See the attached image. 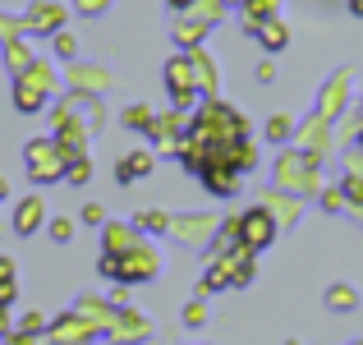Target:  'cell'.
I'll list each match as a JSON object with an SVG mask.
<instances>
[{
    "mask_svg": "<svg viewBox=\"0 0 363 345\" xmlns=\"http://www.w3.org/2000/svg\"><path fill=\"white\" fill-rule=\"evenodd\" d=\"M33 226H37V203H28L23 212H18V230H23V235H28V230H33Z\"/></svg>",
    "mask_w": 363,
    "mask_h": 345,
    "instance_id": "obj_1",
    "label": "cell"
},
{
    "mask_svg": "<svg viewBox=\"0 0 363 345\" xmlns=\"http://www.w3.org/2000/svg\"><path fill=\"white\" fill-rule=\"evenodd\" d=\"M170 5H179V9H184V5H194V0H170Z\"/></svg>",
    "mask_w": 363,
    "mask_h": 345,
    "instance_id": "obj_3",
    "label": "cell"
},
{
    "mask_svg": "<svg viewBox=\"0 0 363 345\" xmlns=\"http://www.w3.org/2000/svg\"><path fill=\"white\" fill-rule=\"evenodd\" d=\"M350 9H354V14H363V0H350Z\"/></svg>",
    "mask_w": 363,
    "mask_h": 345,
    "instance_id": "obj_2",
    "label": "cell"
}]
</instances>
